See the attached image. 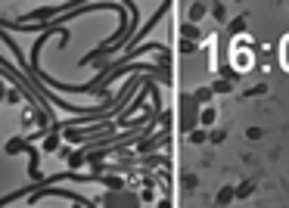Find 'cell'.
<instances>
[{"mask_svg":"<svg viewBox=\"0 0 289 208\" xmlns=\"http://www.w3.org/2000/svg\"><path fill=\"white\" fill-rule=\"evenodd\" d=\"M224 137H227V127H214L211 134H208V143L218 146V143H224Z\"/></svg>","mask_w":289,"mask_h":208,"instance_id":"17","label":"cell"},{"mask_svg":"<svg viewBox=\"0 0 289 208\" xmlns=\"http://www.w3.org/2000/svg\"><path fill=\"white\" fill-rule=\"evenodd\" d=\"M233 193H237V199H249L255 193V180H243L240 186H233Z\"/></svg>","mask_w":289,"mask_h":208,"instance_id":"10","label":"cell"},{"mask_svg":"<svg viewBox=\"0 0 289 208\" xmlns=\"http://www.w3.org/2000/svg\"><path fill=\"white\" fill-rule=\"evenodd\" d=\"M246 28H249V25H246V16H237V19L230 22V34H233V37H243Z\"/></svg>","mask_w":289,"mask_h":208,"instance_id":"11","label":"cell"},{"mask_svg":"<svg viewBox=\"0 0 289 208\" xmlns=\"http://www.w3.org/2000/svg\"><path fill=\"white\" fill-rule=\"evenodd\" d=\"M233 199H237V193H233V186H221V190H218V199H214V202H218V205H230Z\"/></svg>","mask_w":289,"mask_h":208,"instance_id":"12","label":"cell"},{"mask_svg":"<svg viewBox=\"0 0 289 208\" xmlns=\"http://www.w3.org/2000/svg\"><path fill=\"white\" fill-rule=\"evenodd\" d=\"M264 93H267V87H264V84H255V87L243 90V97H264Z\"/></svg>","mask_w":289,"mask_h":208,"instance_id":"19","label":"cell"},{"mask_svg":"<svg viewBox=\"0 0 289 208\" xmlns=\"http://www.w3.org/2000/svg\"><path fill=\"white\" fill-rule=\"evenodd\" d=\"M243 47H249V37H237V47H233V65H237V72L243 75V72H249L252 65H255V59L243 50Z\"/></svg>","mask_w":289,"mask_h":208,"instance_id":"3","label":"cell"},{"mask_svg":"<svg viewBox=\"0 0 289 208\" xmlns=\"http://www.w3.org/2000/svg\"><path fill=\"white\" fill-rule=\"evenodd\" d=\"M187 137H190V143H196V146H199V143H205V140H208V134H205L202 127H196V130H190Z\"/></svg>","mask_w":289,"mask_h":208,"instance_id":"16","label":"cell"},{"mask_svg":"<svg viewBox=\"0 0 289 208\" xmlns=\"http://www.w3.org/2000/svg\"><path fill=\"white\" fill-rule=\"evenodd\" d=\"M190 16H187V22H202V19H205V13H208V4H190V10H187Z\"/></svg>","mask_w":289,"mask_h":208,"instance_id":"6","label":"cell"},{"mask_svg":"<svg viewBox=\"0 0 289 208\" xmlns=\"http://www.w3.org/2000/svg\"><path fill=\"white\" fill-rule=\"evenodd\" d=\"M196 50H199V44H196V41H184V44H180V53H184V56H190Z\"/></svg>","mask_w":289,"mask_h":208,"instance_id":"21","label":"cell"},{"mask_svg":"<svg viewBox=\"0 0 289 208\" xmlns=\"http://www.w3.org/2000/svg\"><path fill=\"white\" fill-rule=\"evenodd\" d=\"M34 143H28V137H13V140H7V146H4V153L7 156H28V149H31Z\"/></svg>","mask_w":289,"mask_h":208,"instance_id":"4","label":"cell"},{"mask_svg":"<svg viewBox=\"0 0 289 208\" xmlns=\"http://www.w3.org/2000/svg\"><path fill=\"white\" fill-rule=\"evenodd\" d=\"M230 90H233V84L224 81V78H218V81L211 84V93H218V97H224V93H230Z\"/></svg>","mask_w":289,"mask_h":208,"instance_id":"14","label":"cell"},{"mask_svg":"<svg viewBox=\"0 0 289 208\" xmlns=\"http://www.w3.org/2000/svg\"><path fill=\"white\" fill-rule=\"evenodd\" d=\"M97 202H100V208H140V196L131 190H109Z\"/></svg>","mask_w":289,"mask_h":208,"instance_id":"2","label":"cell"},{"mask_svg":"<svg viewBox=\"0 0 289 208\" xmlns=\"http://www.w3.org/2000/svg\"><path fill=\"white\" fill-rule=\"evenodd\" d=\"M199 112L202 106L193 100V93H180V106H177V124L184 134H190V130L199 127Z\"/></svg>","mask_w":289,"mask_h":208,"instance_id":"1","label":"cell"},{"mask_svg":"<svg viewBox=\"0 0 289 208\" xmlns=\"http://www.w3.org/2000/svg\"><path fill=\"white\" fill-rule=\"evenodd\" d=\"M221 78L233 84V81H237V78H240V72H237V68H227V65H221Z\"/></svg>","mask_w":289,"mask_h":208,"instance_id":"18","label":"cell"},{"mask_svg":"<svg viewBox=\"0 0 289 208\" xmlns=\"http://www.w3.org/2000/svg\"><path fill=\"white\" fill-rule=\"evenodd\" d=\"M180 37H184V41H196V44H199L202 31H199V25H193V22H184V25H180Z\"/></svg>","mask_w":289,"mask_h":208,"instance_id":"7","label":"cell"},{"mask_svg":"<svg viewBox=\"0 0 289 208\" xmlns=\"http://www.w3.org/2000/svg\"><path fill=\"white\" fill-rule=\"evenodd\" d=\"M280 62H283V68L289 72V34L283 37V44H280Z\"/></svg>","mask_w":289,"mask_h":208,"instance_id":"15","label":"cell"},{"mask_svg":"<svg viewBox=\"0 0 289 208\" xmlns=\"http://www.w3.org/2000/svg\"><path fill=\"white\" fill-rule=\"evenodd\" d=\"M246 137H249V140H261V137H264V130H261V127H249V130H246Z\"/></svg>","mask_w":289,"mask_h":208,"instance_id":"22","label":"cell"},{"mask_svg":"<svg viewBox=\"0 0 289 208\" xmlns=\"http://www.w3.org/2000/svg\"><path fill=\"white\" fill-rule=\"evenodd\" d=\"M159 208H171V199H159Z\"/></svg>","mask_w":289,"mask_h":208,"instance_id":"24","label":"cell"},{"mask_svg":"<svg viewBox=\"0 0 289 208\" xmlns=\"http://www.w3.org/2000/svg\"><path fill=\"white\" fill-rule=\"evenodd\" d=\"M211 97H214V93H211V87H196V90H193V100L199 103L202 109H205V106L211 103Z\"/></svg>","mask_w":289,"mask_h":208,"instance_id":"9","label":"cell"},{"mask_svg":"<svg viewBox=\"0 0 289 208\" xmlns=\"http://www.w3.org/2000/svg\"><path fill=\"white\" fill-rule=\"evenodd\" d=\"M208 13H211V19H218V22H227V4H211Z\"/></svg>","mask_w":289,"mask_h":208,"instance_id":"13","label":"cell"},{"mask_svg":"<svg viewBox=\"0 0 289 208\" xmlns=\"http://www.w3.org/2000/svg\"><path fill=\"white\" fill-rule=\"evenodd\" d=\"M214 121H218V109H214V106H205V109L199 112V124H202V130L214 127Z\"/></svg>","mask_w":289,"mask_h":208,"instance_id":"5","label":"cell"},{"mask_svg":"<svg viewBox=\"0 0 289 208\" xmlns=\"http://www.w3.org/2000/svg\"><path fill=\"white\" fill-rule=\"evenodd\" d=\"M180 183H184L187 190H196V186H199V177H196V174H184V177H180Z\"/></svg>","mask_w":289,"mask_h":208,"instance_id":"20","label":"cell"},{"mask_svg":"<svg viewBox=\"0 0 289 208\" xmlns=\"http://www.w3.org/2000/svg\"><path fill=\"white\" fill-rule=\"evenodd\" d=\"M56 149H59V130H50L41 143V153H56Z\"/></svg>","mask_w":289,"mask_h":208,"instance_id":"8","label":"cell"},{"mask_svg":"<svg viewBox=\"0 0 289 208\" xmlns=\"http://www.w3.org/2000/svg\"><path fill=\"white\" fill-rule=\"evenodd\" d=\"M137 196H140V202H153V199H156V193L150 190V186H147V190H143V193H137Z\"/></svg>","mask_w":289,"mask_h":208,"instance_id":"23","label":"cell"}]
</instances>
